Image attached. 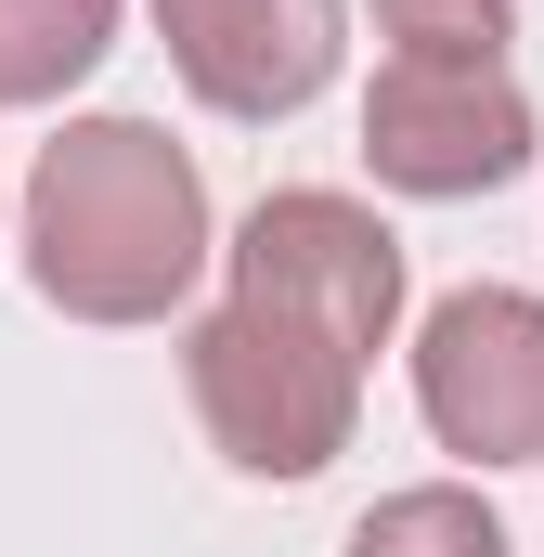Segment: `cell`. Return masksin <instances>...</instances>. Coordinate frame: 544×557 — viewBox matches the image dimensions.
Returning a JSON list of instances; mask_svg holds the SVG:
<instances>
[{"mask_svg":"<svg viewBox=\"0 0 544 557\" xmlns=\"http://www.w3.org/2000/svg\"><path fill=\"white\" fill-rule=\"evenodd\" d=\"M376 39L390 52H441V65H506L519 0H376Z\"/></svg>","mask_w":544,"mask_h":557,"instance_id":"cell-9","label":"cell"},{"mask_svg":"<svg viewBox=\"0 0 544 557\" xmlns=\"http://www.w3.org/2000/svg\"><path fill=\"white\" fill-rule=\"evenodd\" d=\"M363 376L376 363H350L324 324L260 311V298H221L182 324V389L234 480H324L363 428Z\"/></svg>","mask_w":544,"mask_h":557,"instance_id":"cell-2","label":"cell"},{"mask_svg":"<svg viewBox=\"0 0 544 557\" xmlns=\"http://www.w3.org/2000/svg\"><path fill=\"white\" fill-rule=\"evenodd\" d=\"M337 557H519V532H506L467 480H415V493H376Z\"/></svg>","mask_w":544,"mask_h":557,"instance_id":"cell-8","label":"cell"},{"mask_svg":"<svg viewBox=\"0 0 544 557\" xmlns=\"http://www.w3.org/2000/svg\"><path fill=\"white\" fill-rule=\"evenodd\" d=\"M156 39L208 117L272 131V117L324 104V78L350 65V0H156Z\"/></svg>","mask_w":544,"mask_h":557,"instance_id":"cell-6","label":"cell"},{"mask_svg":"<svg viewBox=\"0 0 544 557\" xmlns=\"http://www.w3.org/2000/svg\"><path fill=\"white\" fill-rule=\"evenodd\" d=\"M415 416L467 467H544V298L454 285L415 324Z\"/></svg>","mask_w":544,"mask_h":557,"instance_id":"cell-5","label":"cell"},{"mask_svg":"<svg viewBox=\"0 0 544 557\" xmlns=\"http://www.w3.org/2000/svg\"><path fill=\"white\" fill-rule=\"evenodd\" d=\"M13 247H26V285L65 324H169L195 298V273L221 260L208 169L131 104L65 117L39 143L26 195H13Z\"/></svg>","mask_w":544,"mask_h":557,"instance_id":"cell-1","label":"cell"},{"mask_svg":"<svg viewBox=\"0 0 544 557\" xmlns=\"http://www.w3.org/2000/svg\"><path fill=\"white\" fill-rule=\"evenodd\" d=\"M544 156L532 91L519 65H441V52H390L376 91H363V169L415 195V208H467V195H506Z\"/></svg>","mask_w":544,"mask_h":557,"instance_id":"cell-4","label":"cell"},{"mask_svg":"<svg viewBox=\"0 0 544 557\" xmlns=\"http://www.w3.org/2000/svg\"><path fill=\"white\" fill-rule=\"evenodd\" d=\"M118 52V0H0V117L65 104Z\"/></svg>","mask_w":544,"mask_h":557,"instance_id":"cell-7","label":"cell"},{"mask_svg":"<svg viewBox=\"0 0 544 557\" xmlns=\"http://www.w3.org/2000/svg\"><path fill=\"white\" fill-rule=\"evenodd\" d=\"M221 298L298 311V324H324L350 363H376V350L403 337V234H390L363 195H337V182H285V195H260V208L234 221Z\"/></svg>","mask_w":544,"mask_h":557,"instance_id":"cell-3","label":"cell"}]
</instances>
